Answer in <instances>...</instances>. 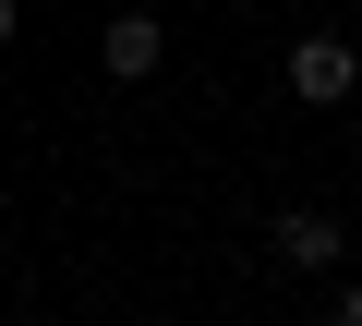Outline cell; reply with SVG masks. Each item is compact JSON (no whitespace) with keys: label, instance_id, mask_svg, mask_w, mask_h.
Returning <instances> with one entry per match:
<instances>
[{"label":"cell","instance_id":"6da1fadb","mask_svg":"<svg viewBox=\"0 0 362 326\" xmlns=\"http://www.w3.org/2000/svg\"><path fill=\"white\" fill-rule=\"evenodd\" d=\"M278 73H290V97H302V109H350V97H362V49H350V37H326V25H314V37H290V61H278Z\"/></svg>","mask_w":362,"mask_h":326},{"label":"cell","instance_id":"7a4b0ae2","mask_svg":"<svg viewBox=\"0 0 362 326\" xmlns=\"http://www.w3.org/2000/svg\"><path fill=\"white\" fill-rule=\"evenodd\" d=\"M266 254L302 266V278H338V266H350V218H326V206H278V218H266Z\"/></svg>","mask_w":362,"mask_h":326},{"label":"cell","instance_id":"3957f363","mask_svg":"<svg viewBox=\"0 0 362 326\" xmlns=\"http://www.w3.org/2000/svg\"><path fill=\"white\" fill-rule=\"evenodd\" d=\"M97 73H109V85H157V73H169V25H157V13H109V25H97Z\"/></svg>","mask_w":362,"mask_h":326},{"label":"cell","instance_id":"277c9868","mask_svg":"<svg viewBox=\"0 0 362 326\" xmlns=\"http://www.w3.org/2000/svg\"><path fill=\"white\" fill-rule=\"evenodd\" d=\"M326 326H362V278H338V302H326Z\"/></svg>","mask_w":362,"mask_h":326},{"label":"cell","instance_id":"5b68a950","mask_svg":"<svg viewBox=\"0 0 362 326\" xmlns=\"http://www.w3.org/2000/svg\"><path fill=\"white\" fill-rule=\"evenodd\" d=\"M13 25H25V0H0V49H13Z\"/></svg>","mask_w":362,"mask_h":326},{"label":"cell","instance_id":"8992f818","mask_svg":"<svg viewBox=\"0 0 362 326\" xmlns=\"http://www.w3.org/2000/svg\"><path fill=\"white\" fill-rule=\"evenodd\" d=\"M350 206H362V170H350Z\"/></svg>","mask_w":362,"mask_h":326}]
</instances>
